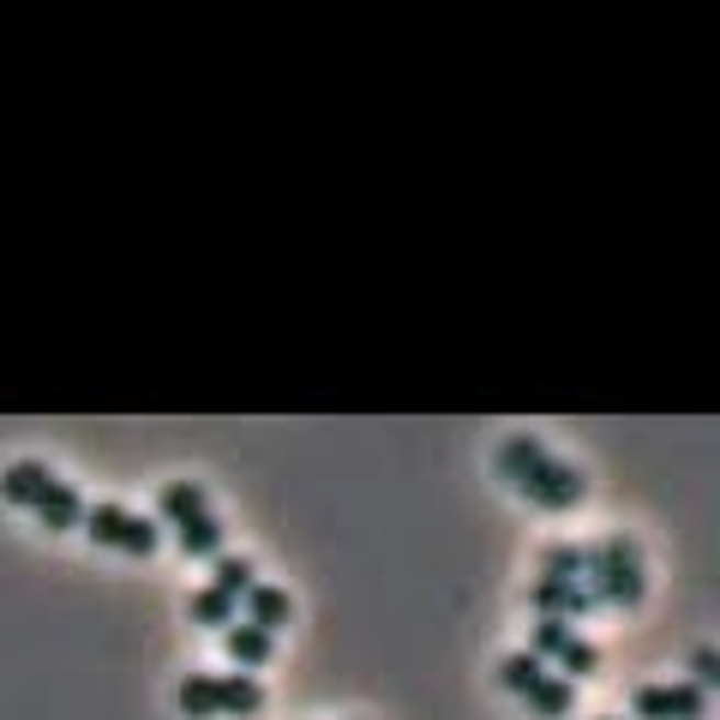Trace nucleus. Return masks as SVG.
<instances>
[{
  "mask_svg": "<svg viewBox=\"0 0 720 720\" xmlns=\"http://www.w3.org/2000/svg\"><path fill=\"white\" fill-rule=\"evenodd\" d=\"M265 709V690L252 673H228L216 678V715H259Z\"/></svg>",
  "mask_w": 720,
  "mask_h": 720,
  "instance_id": "9",
  "label": "nucleus"
},
{
  "mask_svg": "<svg viewBox=\"0 0 720 720\" xmlns=\"http://www.w3.org/2000/svg\"><path fill=\"white\" fill-rule=\"evenodd\" d=\"M583 583H588V595H595V607L600 600L637 607L649 576H642V559H637L630 540H607V547H583Z\"/></svg>",
  "mask_w": 720,
  "mask_h": 720,
  "instance_id": "2",
  "label": "nucleus"
},
{
  "mask_svg": "<svg viewBox=\"0 0 720 720\" xmlns=\"http://www.w3.org/2000/svg\"><path fill=\"white\" fill-rule=\"evenodd\" d=\"M180 709H187L192 720H199V715H216V678H211V673L180 678Z\"/></svg>",
  "mask_w": 720,
  "mask_h": 720,
  "instance_id": "14",
  "label": "nucleus"
},
{
  "mask_svg": "<svg viewBox=\"0 0 720 720\" xmlns=\"http://www.w3.org/2000/svg\"><path fill=\"white\" fill-rule=\"evenodd\" d=\"M85 529L97 547H114V552H133V559H150L157 552L162 529L150 517H133V510L121 505H85Z\"/></svg>",
  "mask_w": 720,
  "mask_h": 720,
  "instance_id": "5",
  "label": "nucleus"
},
{
  "mask_svg": "<svg viewBox=\"0 0 720 720\" xmlns=\"http://www.w3.org/2000/svg\"><path fill=\"white\" fill-rule=\"evenodd\" d=\"M55 481V474H48V462H19V469H7V498L12 505H36V493H43V486Z\"/></svg>",
  "mask_w": 720,
  "mask_h": 720,
  "instance_id": "13",
  "label": "nucleus"
},
{
  "mask_svg": "<svg viewBox=\"0 0 720 720\" xmlns=\"http://www.w3.org/2000/svg\"><path fill=\"white\" fill-rule=\"evenodd\" d=\"M31 510L48 522V529H79V522H85V498L72 493L67 481H48L43 493H36V505H31Z\"/></svg>",
  "mask_w": 720,
  "mask_h": 720,
  "instance_id": "7",
  "label": "nucleus"
},
{
  "mask_svg": "<svg viewBox=\"0 0 720 720\" xmlns=\"http://www.w3.org/2000/svg\"><path fill=\"white\" fill-rule=\"evenodd\" d=\"M702 702L709 697L697 685H642L630 709H637V720H697Z\"/></svg>",
  "mask_w": 720,
  "mask_h": 720,
  "instance_id": "6",
  "label": "nucleus"
},
{
  "mask_svg": "<svg viewBox=\"0 0 720 720\" xmlns=\"http://www.w3.org/2000/svg\"><path fill=\"white\" fill-rule=\"evenodd\" d=\"M498 469H505L510 486L529 493V505H547V510H571L583 498V474L571 462H559L552 450H540L535 439H510L498 450Z\"/></svg>",
  "mask_w": 720,
  "mask_h": 720,
  "instance_id": "1",
  "label": "nucleus"
},
{
  "mask_svg": "<svg viewBox=\"0 0 720 720\" xmlns=\"http://www.w3.org/2000/svg\"><path fill=\"white\" fill-rule=\"evenodd\" d=\"M498 678H505L517 697H529V685H535V678H547V666H540V654H510V661L498 666Z\"/></svg>",
  "mask_w": 720,
  "mask_h": 720,
  "instance_id": "17",
  "label": "nucleus"
},
{
  "mask_svg": "<svg viewBox=\"0 0 720 720\" xmlns=\"http://www.w3.org/2000/svg\"><path fill=\"white\" fill-rule=\"evenodd\" d=\"M564 637H571V625H564V619H540V630H535V649H529V654H552Z\"/></svg>",
  "mask_w": 720,
  "mask_h": 720,
  "instance_id": "18",
  "label": "nucleus"
},
{
  "mask_svg": "<svg viewBox=\"0 0 720 720\" xmlns=\"http://www.w3.org/2000/svg\"><path fill=\"white\" fill-rule=\"evenodd\" d=\"M187 612H192V625H211V630H228V625H235L240 619V600L235 595H223V588H199V595H192L187 600Z\"/></svg>",
  "mask_w": 720,
  "mask_h": 720,
  "instance_id": "10",
  "label": "nucleus"
},
{
  "mask_svg": "<svg viewBox=\"0 0 720 720\" xmlns=\"http://www.w3.org/2000/svg\"><path fill=\"white\" fill-rule=\"evenodd\" d=\"M259 583V576H252V564L247 559H235V552H216V588H223V595H247V588Z\"/></svg>",
  "mask_w": 720,
  "mask_h": 720,
  "instance_id": "15",
  "label": "nucleus"
},
{
  "mask_svg": "<svg viewBox=\"0 0 720 720\" xmlns=\"http://www.w3.org/2000/svg\"><path fill=\"white\" fill-rule=\"evenodd\" d=\"M571 697H576V685H571V678H535V685H529V697H522V702H529L535 715L559 720V715H571Z\"/></svg>",
  "mask_w": 720,
  "mask_h": 720,
  "instance_id": "11",
  "label": "nucleus"
},
{
  "mask_svg": "<svg viewBox=\"0 0 720 720\" xmlns=\"http://www.w3.org/2000/svg\"><path fill=\"white\" fill-rule=\"evenodd\" d=\"M535 607H540V619H583V612L595 607V595H588V583H583V547H547V571H540V583H535Z\"/></svg>",
  "mask_w": 720,
  "mask_h": 720,
  "instance_id": "3",
  "label": "nucleus"
},
{
  "mask_svg": "<svg viewBox=\"0 0 720 720\" xmlns=\"http://www.w3.org/2000/svg\"><path fill=\"white\" fill-rule=\"evenodd\" d=\"M240 612H247V625H259V630H282L289 612H294V600L282 595V588H270V583H252L247 595H240Z\"/></svg>",
  "mask_w": 720,
  "mask_h": 720,
  "instance_id": "8",
  "label": "nucleus"
},
{
  "mask_svg": "<svg viewBox=\"0 0 720 720\" xmlns=\"http://www.w3.org/2000/svg\"><path fill=\"white\" fill-rule=\"evenodd\" d=\"M552 654H559L564 678H588V673H595V661H600V654L588 649V642L576 637V630H571V637H564V642H559V649H552Z\"/></svg>",
  "mask_w": 720,
  "mask_h": 720,
  "instance_id": "16",
  "label": "nucleus"
},
{
  "mask_svg": "<svg viewBox=\"0 0 720 720\" xmlns=\"http://www.w3.org/2000/svg\"><path fill=\"white\" fill-rule=\"evenodd\" d=\"M228 654H235L240 666H265L270 661V630L235 619V625H228Z\"/></svg>",
  "mask_w": 720,
  "mask_h": 720,
  "instance_id": "12",
  "label": "nucleus"
},
{
  "mask_svg": "<svg viewBox=\"0 0 720 720\" xmlns=\"http://www.w3.org/2000/svg\"><path fill=\"white\" fill-rule=\"evenodd\" d=\"M157 505H162V517L180 529V552H192V559H216V552H223V529H216L211 505H204V493L192 481L162 486Z\"/></svg>",
  "mask_w": 720,
  "mask_h": 720,
  "instance_id": "4",
  "label": "nucleus"
}]
</instances>
